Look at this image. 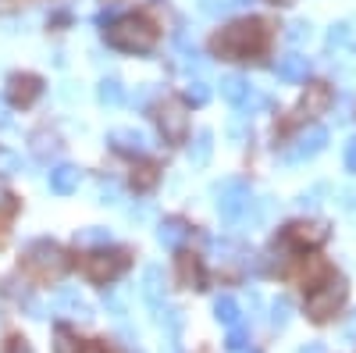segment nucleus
Segmentation results:
<instances>
[{"mask_svg":"<svg viewBox=\"0 0 356 353\" xmlns=\"http://www.w3.org/2000/svg\"><path fill=\"white\" fill-rule=\"evenodd\" d=\"M107 43L122 54H150L154 43H157V29L146 22V18H136V15H125L107 25Z\"/></svg>","mask_w":356,"mask_h":353,"instance_id":"obj_1","label":"nucleus"},{"mask_svg":"<svg viewBox=\"0 0 356 353\" xmlns=\"http://www.w3.org/2000/svg\"><path fill=\"white\" fill-rule=\"evenodd\" d=\"M260 47H264L260 22H235L214 36V54H221V57H250Z\"/></svg>","mask_w":356,"mask_h":353,"instance_id":"obj_2","label":"nucleus"},{"mask_svg":"<svg viewBox=\"0 0 356 353\" xmlns=\"http://www.w3.org/2000/svg\"><path fill=\"white\" fill-rule=\"evenodd\" d=\"M22 264H25V272L29 275H36V279H57L65 268H68V257L65 250L50 243V240H36V243H29L25 253H22Z\"/></svg>","mask_w":356,"mask_h":353,"instance_id":"obj_3","label":"nucleus"},{"mask_svg":"<svg viewBox=\"0 0 356 353\" xmlns=\"http://www.w3.org/2000/svg\"><path fill=\"white\" fill-rule=\"evenodd\" d=\"M346 292H349L346 279L328 275L321 285H314V289L307 292V317H310V321H328V317L346 304Z\"/></svg>","mask_w":356,"mask_h":353,"instance_id":"obj_4","label":"nucleus"},{"mask_svg":"<svg viewBox=\"0 0 356 353\" xmlns=\"http://www.w3.org/2000/svg\"><path fill=\"white\" fill-rule=\"evenodd\" d=\"M214 203H218V214L235 225V221L246 214L250 203H253L250 182H243V179H221V182L214 186Z\"/></svg>","mask_w":356,"mask_h":353,"instance_id":"obj_5","label":"nucleus"},{"mask_svg":"<svg viewBox=\"0 0 356 353\" xmlns=\"http://www.w3.org/2000/svg\"><path fill=\"white\" fill-rule=\"evenodd\" d=\"M125 268H129V253L125 250H97L93 257H86V275L93 282H100V285L114 282Z\"/></svg>","mask_w":356,"mask_h":353,"instance_id":"obj_6","label":"nucleus"},{"mask_svg":"<svg viewBox=\"0 0 356 353\" xmlns=\"http://www.w3.org/2000/svg\"><path fill=\"white\" fill-rule=\"evenodd\" d=\"M157 129L168 143H182L189 136V111L182 100H164L157 107Z\"/></svg>","mask_w":356,"mask_h":353,"instance_id":"obj_7","label":"nucleus"},{"mask_svg":"<svg viewBox=\"0 0 356 353\" xmlns=\"http://www.w3.org/2000/svg\"><path fill=\"white\" fill-rule=\"evenodd\" d=\"M324 146H328V129H321V125H307L303 132H296V139L289 143V150H285V161L289 164H303L310 157H317Z\"/></svg>","mask_w":356,"mask_h":353,"instance_id":"obj_8","label":"nucleus"},{"mask_svg":"<svg viewBox=\"0 0 356 353\" xmlns=\"http://www.w3.org/2000/svg\"><path fill=\"white\" fill-rule=\"evenodd\" d=\"M328 235H332L328 221H296V225H289V243L303 246V250H314L321 243H328Z\"/></svg>","mask_w":356,"mask_h":353,"instance_id":"obj_9","label":"nucleus"},{"mask_svg":"<svg viewBox=\"0 0 356 353\" xmlns=\"http://www.w3.org/2000/svg\"><path fill=\"white\" fill-rule=\"evenodd\" d=\"M54 314L72 317V321H93V307H89V304L79 297V289H72V285L57 289V297H54Z\"/></svg>","mask_w":356,"mask_h":353,"instance_id":"obj_10","label":"nucleus"},{"mask_svg":"<svg viewBox=\"0 0 356 353\" xmlns=\"http://www.w3.org/2000/svg\"><path fill=\"white\" fill-rule=\"evenodd\" d=\"M332 104H335V93H332V86H328V82H310L307 90H303V97H300V111H303L307 118L328 114Z\"/></svg>","mask_w":356,"mask_h":353,"instance_id":"obj_11","label":"nucleus"},{"mask_svg":"<svg viewBox=\"0 0 356 353\" xmlns=\"http://www.w3.org/2000/svg\"><path fill=\"white\" fill-rule=\"evenodd\" d=\"M139 292H143V300L154 307L164 304V292H168V279H164V268L161 264H146L143 268V279H139Z\"/></svg>","mask_w":356,"mask_h":353,"instance_id":"obj_12","label":"nucleus"},{"mask_svg":"<svg viewBox=\"0 0 356 353\" xmlns=\"http://www.w3.org/2000/svg\"><path fill=\"white\" fill-rule=\"evenodd\" d=\"M40 93H43V82H40L36 75L22 72V75H11V79H8V100H11L15 107H29Z\"/></svg>","mask_w":356,"mask_h":353,"instance_id":"obj_13","label":"nucleus"},{"mask_svg":"<svg viewBox=\"0 0 356 353\" xmlns=\"http://www.w3.org/2000/svg\"><path fill=\"white\" fill-rule=\"evenodd\" d=\"M107 143H111V150L125 154V157L146 154V136L136 132V129H111V132H107Z\"/></svg>","mask_w":356,"mask_h":353,"instance_id":"obj_14","label":"nucleus"},{"mask_svg":"<svg viewBox=\"0 0 356 353\" xmlns=\"http://www.w3.org/2000/svg\"><path fill=\"white\" fill-rule=\"evenodd\" d=\"M275 75H278L282 82H307V75H310V57H303V54H285V57H278Z\"/></svg>","mask_w":356,"mask_h":353,"instance_id":"obj_15","label":"nucleus"},{"mask_svg":"<svg viewBox=\"0 0 356 353\" xmlns=\"http://www.w3.org/2000/svg\"><path fill=\"white\" fill-rule=\"evenodd\" d=\"M79 182H82V171H79L75 164H57V168L50 171V189H54L57 196H72V193L79 189Z\"/></svg>","mask_w":356,"mask_h":353,"instance_id":"obj_16","label":"nucleus"},{"mask_svg":"<svg viewBox=\"0 0 356 353\" xmlns=\"http://www.w3.org/2000/svg\"><path fill=\"white\" fill-rule=\"evenodd\" d=\"M186 240H189V225H186L182 218H164V221L157 225V243H161V246L178 250Z\"/></svg>","mask_w":356,"mask_h":353,"instance_id":"obj_17","label":"nucleus"},{"mask_svg":"<svg viewBox=\"0 0 356 353\" xmlns=\"http://www.w3.org/2000/svg\"><path fill=\"white\" fill-rule=\"evenodd\" d=\"M211 157H214V132L211 129H200L193 136V143H189V164L193 168H207V164H211Z\"/></svg>","mask_w":356,"mask_h":353,"instance_id":"obj_18","label":"nucleus"},{"mask_svg":"<svg viewBox=\"0 0 356 353\" xmlns=\"http://www.w3.org/2000/svg\"><path fill=\"white\" fill-rule=\"evenodd\" d=\"M250 90H253V86H250L243 75H225V79H221V97H225L232 107H239V104L250 97Z\"/></svg>","mask_w":356,"mask_h":353,"instance_id":"obj_19","label":"nucleus"},{"mask_svg":"<svg viewBox=\"0 0 356 353\" xmlns=\"http://www.w3.org/2000/svg\"><path fill=\"white\" fill-rule=\"evenodd\" d=\"M154 321H157V325L161 329H168V336L171 339H178V332H182V311H178V307H168V304H161V307H154Z\"/></svg>","mask_w":356,"mask_h":353,"instance_id":"obj_20","label":"nucleus"},{"mask_svg":"<svg viewBox=\"0 0 356 353\" xmlns=\"http://www.w3.org/2000/svg\"><path fill=\"white\" fill-rule=\"evenodd\" d=\"M178 279H182L186 289H203V268H200V260L193 253H186L182 260H178Z\"/></svg>","mask_w":356,"mask_h":353,"instance_id":"obj_21","label":"nucleus"},{"mask_svg":"<svg viewBox=\"0 0 356 353\" xmlns=\"http://www.w3.org/2000/svg\"><path fill=\"white\" fill-rule=\"evenodd\" d=\"M97 100L104 104V107H118L125 100V86L118 82L114 75H107V79H100V86H97Z\"/></svg>","mask_w":356,"mask_h":353,"instance_id":"obj_22","label":"nucleus"},{"mask_svg":"<svg viewBox=\"0 0 356 353\" xmlns=\"http://www.w3.org/2000/svg\"><path fill=\"white\" fill-rule=\"evenodd\" d=\"M285 40H289L292 47L310 43V40H314V22H310V18H296V22H289V25H285Z\"/></svg>","mask_w":356,"mask_h":353,"instance_id":"obj_23","label":"nucleus"},{"mask_svg":"<svg viewBox=\"0 0 356 353\" xmlns=\"http://www.w3.org/2000/svg\"><path fill=\"white\" fill-rule=\"evenodd\" d=\"M214 314H218L221 325H228V329L243 325V321H239V304H235L232 297H218V300H214Z\"/></svg>","mask_w":356,"mask_h":353,"instance_id":"obj_24","label":"nucleus"},{"mask_svg":"<svg viewBox=\"0 0 356 353\" xmlns=\"http://www.w3.org/2000/svg\"><path fill=\"white\" fill-rule=\"evenodd\" d=\"M289 321H292V300L289 297H278L271 304V325L282 332V329H289Z\"/></svg>","mask_w":356,"mask_h":353,"instance_id":"obj_25","label":"nucleus"},{"mask_svg":"<svg viewBox=\"0 0 356 353\" xmlns=\"http://www.w3.org/2000/svg\"><path fill=\"white\" fill-rule=\"evenodd\" d=\"M75 243H79V246H100V243H111V232L100 228V225H89V228H82V232L75 235Z\"/></svg>","mask_w":356,"mask_h":353,"instance_id":"obj_26","label":"nucleus"},{"mask_svg":"<svg viewBox=\"0 0 356 353\" xmlns=\"http://www.w3.org/2000/svg\"><path fill=\"white\" fill-rule=\"evenodd\" d=\"M353 40V25L349 22H335L332 29H328V40H324V43H328V50H339V47H346Z\"/></svg>","mask_w":356,"mask_h":353,"instance_id":"obj_27","label":"nucleus"},{"mask_svg":"<svg viewBox=\"0 0 356 353\" xmlns=\"http://www.w3.org/2000/svg\"><path fill=\"white\" fill-rule=\"evenodd\" d=\"M79 350H82V343H79L75 332H68V329L54 332V353H79Z\"/></svg>","mask_w":356,"mask_h":353,"instance_id":"obj_28","label":"nucleus"},{"mask_svg":"<svg viewBox=\"0 0 356 353\" xmlns=\"http://www.w3.org/2000/svg\"><path fill=\"white\" fill-rule=\"evenodd\" d=\"M118 196H122V186H118L114 179L97 182V203H118Z\"/></svg>","mask_w":356,"mask_h":353,"instance_id":"obj_29","label":"nucleus"},{"mask_svg":"<svg viewBox=\"0 0 356 353\" xmlns=\"http://www.w3.org/2000/svg\"><path fill=\"white\" fill-rule=\"evenodd\" d=\"M321 193H324V186H314V189H303L300 196H296V207H300V211H317V207H321V200H317Z\"/></svg>","mask_w":356,"mask_h":353,"instance_id":"obj_30","label":"nucleus"},{"mask_svg":"<svg viewBox=\"0 0 356 353\" xmlns=\"http://www.w3.org/2000/svg\"><path fill=\"white\" fill-rule=\"evenodd\" d=\"M186 100H189V104H196V107H200V104H207V100H211V86L200 82V79H196V82H189Z\"/></svg>","mask_w":356,"mask_h":353,"instance_id":"obj_31","label":"nucleus"},{"mask_svg":"<svg viewBox=\"0 0 356 353\" xmlns=\"http://www.w3.org/2000/svg\"><path fill=\"white\" fill-rule=\"evenodd\" d=\"M57 150H61V143H57L54 136H47V132H36V154H40V157H47V154L54 157Z\"/></svg>","mask_w":356,"mask_h":353,"instance_id":"obj_32","label":"nucleus"},{"mask_svg":"<svg viewBox=\"0 0 356 353\" xmlns=\"http://www.w3.org/2000/svg\"><path fill=\"white\" fill-rule=\"evenodd\" d=\"M200 11L211 15V18H221L228 11V0H200Z\"/></svg>","mask_w":356,"mask_h":353,"instance_id":"obj_33","label":"nucleus"},{"mask_svg":"<svg viewBox=\"0 0 356 353\" xmlns=\"http://www.w3.org/2000/svg\"><path fill=\"white\" fill-rule=\"evenodd\" d=\"M18 168H22L18 154H11V150H0V175H15Z\"/></svg>","mask_w":356,"mask_h":353,"instance_id":"obj_34","label":"nucleus"},{"mask_svg":"<svg viewBox=\"0 0 356 353\" xmlns=\"http://www.w3.org/2000/svg\"><path fill=\"white\" fill-rule=\"evenodd\" d=\"M132 182H136L139 189H150V186L157 182V168H139V175H132Z\"/></svg>","mask_w":356,"mask_h":353,"instance_id":"obj_35","label":"nucleus"},{"mask_svg":"<svg viewBox=\"0 0 356 353\" xmlns=\"http://www.w3.org/2000/svg\"><path fill=\"white\" fill-rule=\"evenodd\" d=\"M104 307H107L114 317H125V300L114 297V292H104Z\"/></svg>","mask_w":356,"mask_h":353,"instance_id":"obj_36","label":"nucleus"},{"mask_svg":"<svg viewBox=\"0 0 356 353\" xmlns=\"http://www.w3.org/2000/svg\"><path fill=\"white\" fill-rule=\"evenodd\" d=\"M150 214H154L150 203H136V207H129V218H132V221H146Z\"/></svg>","mask_w":356,"mask_h":353,"instance_id":"obj_37","label":"nucleus"},{"mask_svg":"<svg viewBox=\"0 0 356 353\" xmlns=\"http://www.w3.org/2000/svg\"><path fill=\"white\" fill-rule=\"evenodd\" d=\"M243 346H246V332H243V325H235L228 336V350H243Z\"/></svg>","mask_w":356,"mask_h":353,"instance_id":"obj_38","label":"nucleus"},{"mask_svg":"<svg viewBox=\"0 0 356 353\" xmlns=\"http://www.w3.org/2000/svg\"><path fill=\"white\" fill-rule=\"evenodd\" d=\"M339 203H342L346 211H356V189H349V186L339 189Z\"/></svg>","mask_w":356,"mask_h":353,"instance_id":"obj_39","label":"nucleus"},{"mask_svg":"<svg viewBox=\"0 0 356 353\" xmlns=\"http://www.w3.org/2000/svg\"><path fill=\"white\" fill-rule=\"evenodd\" d=\"M4 353H33V346H29L25 339H18V336H15V339H8Z\"/></svg>","mask_w":356,"mask_h":353,"instance_id":"obj_40","label":"nucleus"},{"mask_svg":"<svg viewBox=\"0 0 356 353\" xmlns=\"http://www.w3.org/2000/svg\"><path fill=\"white\" fill-rule=\"evenodd\" d=\"M346 168H349V171L356 175V136H353V139L346 143Z\"/></svg>","mask_w":356,"mask_h":353,"instance_id":"obj_41","label":"nucleus"},{"mask_svg":"<svg viewBox=\"0 0 356 353\" xmlns=\"http://www.w3.org/2000/svg\"><path fill=\"white\" fill-rule=\"evenodd\" d=\"M11 211H15V196H11L8 189H0V218L11 214Z\"/></svg>","mask_w":356,"mask_h":353,"instance_id":"obj_42","label":"nucleus"},{"mask_svg":"<svg viewBox=\"0 0 356 353\" xmlns=\"http://www.w3.org/2000/svg\"><path fill=\"white\" fill-rule=\"evenodd\" d=\"M296 353H328V346L324 343H303V346H296Z\"/></svg>","mask_w":356,"mask_h":353,"instance_id":"obj_43","label":"nucleus"},{"mask_svg":"<svg viewBox=\"0 0 356 353\" xmlns=\"http://www.w3.org/2000/svg\"><path fill=\"white\" fill-rule=\"evenodd\" d=\"M0 129H11V107L0 100Z\"/></svg>","mask_w":356,"mask_h":353,"instance_id":"obj_44","label":"nucleus"},{"mask_svg":"<svg viewBox=\"0 0 356 353\" xmlns=\"http://www.w3.org/2000/svg\"><path fill=\"white\" fill-rule=\"evenodd\" d=\"M228 132H232V139H235V143H243V136H246V129H243L239 122H232V125H228Z\"/></svg>","mask_w":356,"mask_h":353,"instance_id":"obj_45","label":"nucleus"},{"mask_svg":"<svg viewBox=\"0 0 356 353\" xmlns=\"http://www.w3.org/2000/svg\"><path fill=\"white\" fill-rule=\"evenodd\" d=\"M79 353H104V346H97V343H82Z\"/></svg>","mask_w":356,"mask_h":353,"instance_id":"obj_46","label":"nucleus"},{"mask_svg":"<svg viewBox=\"0 0 356 353\" xmlns=\"http://www.w3.org/2000/svg\"><path fill=\"white\" fill-rule=\"evenodd\" d=\"M271 4H292V0H271Z\"/></svg>","mask_w":356,"mask_h":353,"instance_id":"obj_47","label":"nucleus"},{"mask_svg":"<svg viewBox=\"0 0 356 353\" xmlns=\"http://www.w3.org/2000/svg\"><path fill=\"white\" fill-rule=\"evenodd\" d=\"M232 4H250V0H232Z\"/></svg>","mask_w":356,"mask_h":353,"instance_id":"obj_48","label":"nucleus"}]
</instances>
